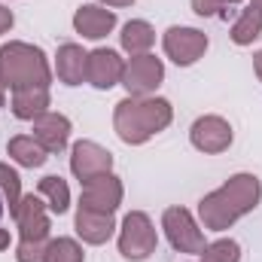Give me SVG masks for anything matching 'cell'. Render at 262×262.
I'll use <instances>...</instances> for the list:
<instances>
[{
    "label": "cell",
    "mask_w": 262,
    "mask_h": 262,
    "mask_svg": "<svg viewBox=\"0 0 262 262\" xmlns=\"http://www.w3.org/2000/svg\"><path fill=\"white\" fill-rule=\"evenodd\" d=\"M262 201V183L256 174H235L229 177L220 189L207 192L198 201V216L201 226L210 232H226L232 229L244 213L256 210Z\"/></svg>",
    "instance_id": "cell-1"
},
{
    "label": "cell",
    "mask_w": 262,
    "mask_h": 262,
    "mask_svg": "<svg viewBox=\"0 0 262 262\" xmlns=\"http://www.w3.org/2000/svg\"><path fill=\"white\" fill-rule=\"evenodd\" d=\"M174 119V107L165 98H122L113 110V128L122 143L140 146L159 131H165Z\"/></svg>",
    "instance_id": "cell-2"
},
{
    "label": "cell",
    "mask_w": 262,
    "mask_h": 262,
    "mask_svg": "<svg viewBox=\"0 0 262 262\" xmlns=\"http://www.w3.org/2000/svg\"><path fill=\"white\" fill-rule=\"evenodd\" d=\"M0 73H3V82L9 92L37 89V85L52 82V67H49L46 52L40 46L21 43V40L0 46Z\"/></svg>",
    "instance_id": "cell-3"
},
{
    "label": "cell",
    "mask_w": 262,
    "mask_h": 262,
    "mask_svg": "<svg viewBox=\"0 0 262 262\" xmlns=\"http://www.w3.org/2000/svg\"><path fill=\"white\" fill-rule=\"evenodd\" d=\"M156 244H159V235H156V226L149 220V213L143 210H131L122 220V229H119V253L122 259L128 262H143L156 253Z\"/></svg>",
    "instance_id": "cell-4"
},
{
    "label": "cell",
    "mask_w": 262,
    "mask_h": 262,
    "mask_svg": "<svg viewBox=\"0 0 262 262\" xmlns=\"http://www.w3.org/2000/svg\"><path fill=\"white\" fill-rule=\"evenodd\" d=\"M162 229H165L171 247L180 250V253H198L201 256V250L207 247L198 223L192 220V213L186 207H168L162 213Z\"/></svg>",
    "instance_id": "cell-5"
},
{
    "label": "cell",
    "mask_w": 262,
    "mask_h": 262,
    "mask_svg": "<svg viewBox=\"0 0 262 262\" xmlns=\"http://www.w3.org/2000/svg\"><path fill=\"white\" fill-rule=\"evenodd\" d=\"M162 46H165V55H168L177 67H192L198 58L207 52V34L198 31V28L174 25V28L165 31Z\"/></svg>",
    "instance_id": "cell-6"
},
{
    "label": "cell",
    "mask_w": 262,
    "mask_h": 262,
    "mask_svg": "<svg viewBox=\"0 0 262 262\" xmlns=\"http://www.w3.org/2000/svg\"><path fill=\"white\" fill-rule=\"evenodd\" d=\"M165 79V64L156 55H131V61L125 64L122 73V85L131 98H149Z\"/></svg>",
    "instance_id": "cell-7"
},
{
    "label": "cell",
    "mask_w": 262,
    "mask_h": 262,
    "mask_svg": "<svg viewBox=\"0 0 262 262\" xmlns=\"http://www.w3.org/2000/svg\"><path fill=\"white\" fill-rule=\"evenodd\" d=\"M122 180L110 171V174H98L92 180L82 183V195H79V207L95 210V213H116V207L122 204Z\"/></svg>",
    "instance_id": "cell-8"
},
{
    "label": "cell",
    "mask_w": 262,
    "mask_h": 262,
    "mask_svg": "<svg viewBox=\"0 0 262 262\" xmlns=\"http://www.w3.org/2000/svg\"><path fill=\"white\" fill-rule=\"evenodd\" d=\"M12 216L18 223V235L21 241H49V232H52V223H49V213H46V201L40 195H21L18 204L12 207Z\"/></svg>",
    "instance_id": "cell-9"
},
{
    "label": "cell",
    "mask_w": 262,
    "mask_h": 262,
    "mask_svg": "<svg viewBox=\"0 0 262 262\" xmlns=\"http://www.w3.org/2000/svg\"><path fill=\"white\" fill-rule=\"evenodd\" d=\"M70 171L79 183H85L98 174H110L113 171V156H110V149H104L95 140H76L70 146Z\"/></svg>",
    "instance_id": "cell-10"
},
{
    "label": "cell",
    "mask_w": 262,
    "mask_h": 262,
    "mask_svg": "<svg viewBox=\"0 0 262 262\" xmlns=\"http://www.w3.org/2000/svg\"><path fill=\"white\" fill-rule=\"evenodd\" d=\"M232 125L223 116H198L189 128V140L198 152L204 156H220L232 146Z\"/></svg>",
    "instance_id": "cell-11"
},
{
    "label": "cell",
    "mask_w": 262,
    "mask_h": 262,
    "mask_svg": "<svg viewBox=\"0 0 262 262\" xmlns=\"http://www.w3.org/2000/svg\"><path fill=\"white\" fill-rule=\"evenodd\" d=\"M122 73H125V61L119 58L116 49H95V52H89L85 82H92L95 89L107 92V89L119 85L122 82Z\"/></svg>",
    "instance_id": "cell-12"
},
{
    "label": "cell",
    "mask_w": 262,
    "mask_h": 262,
    "mask_svg": "<svg viewBox=\"0 0 262 262\" xmlns=\"http://www.w3.org/2000/svg\"><path fill=\"white\" fill-rule=\"evenodd\" d=\"M34 140L46 149V152H64L67 143H70V119L61 116V113H43V116H37L34 122Z\"/></svg>",
    "instance_id": "cell-13"
},
{
    "label": "cell",
    "mask_w": 262,
    "mask_h": 262,
    "mask_svg": "<svg viewBox=\"0 0 262 262\" xmlns=\"http://www.w3.org/2000/svg\"><path fill=\"white\" fill-rule=\"evenodd\" d=\"M116 28V12L98 3H85L73 12V31L82 34L85 40H101Z\"/></svg>",
    "instance_id": "cell-14"
},
{
    "label": "cell",
    "mask_w": 262,
    "mask_h": 262,
    "mask_svg": "<svg viewBox=\"0 0 262 262\" xmlns=\"http://www.w3.org/2000/svg\"><path fill=\"white\" fill-rule=\"evenodd\" d=\"M73 229H76V235L85 244H95L98 247V244H107L113 238L116 220H113V213H95V210L79 207L76 210V220H73Z\"/></svg>",
    "instance_id": "cell-15"
},
{
    "label": "cell",
    "mask_w": 262,
    "mask_h": 262,
    "mask_svg": "<svg viewBox=\"0 0 262 262\" xmlns=\"http://www.w3.org/2000/svg\"><path fill=\"white\" fill-rule=\"evenodd\" d=\"M85 61H89V52H82V46L61 43L58 55H55V73H58V79L64 85H82V79H85Z\"/></svg>",
    "instance_id": "cell-16"
},
{
    "label": "cell",
    "mask_w": 262,
    "mask_h": 262,
    "mask_svg": "<svg viewBox=\"0 0 262 262\" xmlns=\"http://www.w3.org/2000/svg\"><path fill=\"white\" fill-rule=\"evenodd\" d=\"M12 116L21 122H34L37 116H43L49 110V85H37V89H21L12 92Z\"/></svg>",
    "instance_id": "cell-17"
},
{
    "label": "cell",
    "mask_w": 262,
    "mask_h": 262,
    "mask_svg": "<svg viewBox=\"0 0 262 262\" xmlns=\"http://www.w3.org/2000/svg\"><path fill=\"white\" fill-rule=\"evenodd\" d=\"M119 40H122V49H125L128 55H146V52L152 49V43H156V31H152L149 21L131 18V21H125Z\"/></svg>",
    "instance_id": "cell-18"
},
{
    "label": "cell",
    "mask_w": 262,
    "mask_h": 262,
    "mask_svg": "<svg viewBox=\"0 0 262 262\" xmlns=\"http://www.w3.org/2000/svg\"><path fill=\"white\" fill-rule=\"evenodd\" d=\"M6 152H9V159H12V162H18L21 168H43V165H46V159H49V152H46L34 137H28V134L9 137Z\"/></svg>",
    "instance_id": "cell-19"
},
{
    "label": "cell",
    "mask_w": 262,
    "mask_h": 262,
    "mask_svg": "<svg viewBox=\"0 0 262 262\" xmlns=\"http://www.w3.org/2000/svg\"><path fill=\"white\" fill-rule=\"evenodd\" d=\"M37 195L46 198V207H49L52 213H58V216L70 210V189H67V183L58 177V174L43 177L40 186H37Z\"/></svg>",
    "instance_id": "cell-20"
},
{
    "label": "cell",
    "mask_w": 262,
    "mask_h": 262,
    "mask_svg": "<svg viewBox=\"0 0 262 262\" xmlns=\"http://www.w3.org/2000/svg\"><path fill=\"white\" fill-rule=\"evenodd\" d=\"M232 43L235 46H250L253 40H259L262 37V12H256L253 6L250 9H244L241 15H238V21L232 25Z\"/></svg>",
    "instance_id": "cell-21"
},
{
    "label": "cell",
    "mask_w": 262,
    "mask_h": 262,
    "mask_svg": "<svg viewBox=\"0 0 262 262\" xmlns=\"http://www.w3.org/2000/svg\"><path fill=\"white\" fill-rule=\"evenodd\" d=\"M46 262H85V253L73 238H52L46 244Z\"/></svg>",
    "instance_id": "cell-22"
},
{
    "label": "cell",
    "mask_w": 262,
    "mask_h": 262,
    "mask_svg": "<svg viewBox=\"0 0 262 262\" xmlns=\"http://www.w3.org/2000/svg\"><path fill=\"white\" fill-rule=\"evenodd\" d=\"M201 262H241V244L232 238H220L201 250Z\"/></svg>",
    "instance_id": "cell-23"
},
{
    "label": "cell",
    "mask_w": 262,
    "mask_h": 262,
    "mask_svg": "<svg viewBox=\"0 0 262 262\" xmlns=\"http://www.w3.org/2000/svg\"><path fill=\"white\" fill-rule=\"evenodd\" d=\"M0 192L6 198L9 210H12V207L18 204V198H21V177H18V171L9 168V165H3V162H0Z\"/></svg>",
    "instance_id": "cell-24"
},
{
    "label": "cell",
    "mask_w": 262,
    "mask_h": 262,
    "mask_svg": "<svg viewBox=\"0 0 262 262\" xmlns=\"http://www.w3.org/2000/svg\"><path fill=\"white\" fill-rule=\"evenodd\" d=\"M46 244L49 241H18L15 259L18 262H46Z\"/></svg>",
    "instance_id": "cell-25"
},
{
    "label": "cell",
    "mask_w": 262,
    "mask_h": 262,
    "mask_svg": "<svg viewBox=\"0 0 262 262\" xmlns=\"http://www.w3.org/2000/svg\"><path fill=\"white\" fill-rule=\"evenodd\" d=\"M241 0H192V12L201 15V18H213V15H220L223 9H229V6H238Z\"/></svg>",
    "instance_id": "cell-26"
},
{
    "label": "cell",
    "mask_w": 262,
    "mask_h": 262,
    "mask_svg": "<svg viewBox=\"0 0 262 262\" xmlns=\"http://www.w3.org/2000/svg\"><path fill=\"white\" fill-rule=\"evenodd\" d=\"M12 25H15V15H12V9H6V6L0 3V34H6Z\"/></svg>",
    "instance_id": "cell-27"
},
{
    "label": "cell",
    "mask_w": 262,
    "mask_h": 262,
    "mask_svg": "<svg viewBox=\"0 0 262 262\" xmlns=\"http://www.w3.org/2000/svg\"><path fill=\"white\" fill-rule=\"evenodd\" d=\"M253 70H256V76H259V82H262V49L253 55Z\"/></svg>",
    "instance_id": "cell-28"
},
{
    "label": "cell",
    "mask_w": 262,
    "mask_h": 262,
    "mask_svg": "<svg viewBox=\"0 0 262 262\" xmlns=\"http://www.w3.org/2000/svg\"><path fill=\"white\" fill-rule=\"evenodd\" d=\"M6 247H9V232L0 229V250H6Z\"/></svg>",
    "instance_id": "cell-29"
},
{
    "label": "cell",
    "mask_w": 262,
    "mask_h": 262,
    "mask_svg": "<svg viewBox=\"0 0 262 262\" xmlns=\"http://www.w3.org/2000/svg\"><path fill=\"white\" fill-rule=\"evenodd\" d=\"M101 3H107V6H131L134 0H101Z\"/></svg>",
    "instance_id": "cell-30"
},
{
    "label": "cell",
    "mask_w": 262,
    "mask_h": 262,
    "mask_svg": "<svg viewBox=\"0 0 262 262\" xmlns=\"http://www.w3.org/2000/svg\"><path fill=\"white\" fill-rule=\"evenodd\" d=\"M6 104V82H3V73H0V107Z\"/></svg>",
    "instance_id": "cell-31"
},
{
    "label": "cell",
    "mask_w": 262,
    "mask_h": 262,
    "mask_svg": "<svg viewBox=\"0 0 262 262\" xmlns=\"http://www.w3.org/2000/svg\"><path fill=\"white\" fill-rule=\"evenodd\" d=\"M250 6H253L256 12H262V0H250Z\"/></svg>",
    "instance_id": "cell-32"
},
{
    "label": "cell",
    "mask_w": 262,
    "mask_h": 262,
    "mask_svg": "<svg viewBox=\"0 0 262 262\" xmlns=\"http://www.w3.org/2000/svg\"><path fill=\"white\" fill-rule=\"evenodd\" d=\"M3 210H6V198L0 195V220H3Z\"/></svg>",
    "instance_id": "cell-33"
}]
</instances>
